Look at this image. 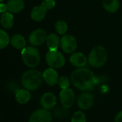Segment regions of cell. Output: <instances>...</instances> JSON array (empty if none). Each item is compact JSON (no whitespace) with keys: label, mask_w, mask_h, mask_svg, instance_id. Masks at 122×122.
<instances>
[{"label":"cell","mask_w":122,"mask_h":122,"mask_svg":"<svg viewBox=\"0 0 122 122\" xmlns=\"http://www.w3.org/2000/svg\"><path fill=\"white\" fill-rule=\"evenodd\" d=\"M56 31L60 35H64L68 30V25L63 20H59L55 23V25Z\"/></svg>","instance_id":"obj_22"},{"label":"cell","mask_w":122,"mask_h":122,"mask_svg":"<svg viewBox=\"0 0 122 122\" xmlns=\"http://www.w3.org/2000/svg\"><path fill=\"white\" fill-rule=\"evenodd\" d=\"M115 122H122V111H120L115 116Z\"/></svg>","instance_id":"obj_28"},{"label":"cell","mask_w":122,"mask_h":122,"mask_svg":"<svg viewBox=\"0 0 122 122\" xmlns=\"http://www.w3.org/2000/svg\"><path fill=\"white\" fill-rule=\"evenodd\" d=\"M3 1H4V0H0V3H2Z\"/></svg>","instance_id":"obj_29"},{"label":"cell","mask_w":122,"mask_h":122,"mask_svg":"<svg viewBox=\"0 0 122 122\" xmlns=\"http://www.w3.org/2000/svg\"><path fill=\"white\" fill-rule=\"evenodd\" d=\"M60 100L63 106L66 108H71L75 101V93L71 88L62 89L60 93Z\"/></svg>","instance_id":"obj_7"},{"label":"cell","mask_w":122,"mask_h":122,"mask_svg":"<svg viewBox=\"0 0 122 122\" xmlns=\"http://www.w3.org/2000/svg\"><path fill=\"white\" fill-rule=\"evenodd\" d=\"M47 10H51L55 6V0H43L41 4Z\"/></svg>","instance_id":"obj_26"},{"label":"cell","mask_w":122,"mask_h":122,"mask_svg":"<svg viewBox=\"0 0 122 122\" xmlns=\"http://www.w3.org/2000/svg\"><path fill=\"white\" fill-rule=\"evenodd\" d=\"M43 80L49 86H55L58 83V74L57 71L53 68H50L46 69L43 74Z\"/></svg>","instance_id":"obj_11"},{"label":"cell","mask_w":122,"mask_h":122,"mask_svg":"<svg viewBox=\"0 0 122 122\" xmlns=\"http://www.w3.org/2000/svg\"><path fill=\"white\" fill-rule=\"evenodd\" d=\"M60 42V41L58 35L55 33H51L47 36L46 42L49 50H57Z\"/></svg>","instance_id":"obj_16"},{"label":"cell","mask_w":122,"mask_h":122,"mask_svg":"<svg viewBox=\"0 0 122 122\" xmlns=\"http://www.w3.org/2000/svg\"><path fill=\"white\" fill-rule=\"evenodd\" d=\"M94 102V96L88 93L81 94L78 98V106L83 110H87L90 108Z\"/></svg>","instance_id":"obj_10"},{"label":"cell","mask_w":122,"mask_h":122,"mask_svg":"<svg viewBox=\"0 0 122 122\" xmlns=\"http://www.w3.org/2000/svg\"><path fill=\"white\" fill-rule=\"evenodd\" d=\"M8 11L11 13H19L25 8L23 0H9L7 3Z\"/></svg>","instance_id":"obj_14"},{"label":"cell","mask_w":122,"mask_h":122,"mask_svg":"<svg viewBox=\"0 0 122 122\" xmlns=\"http://www.w3.org/2000/svg\"><path fill=\"white\" fill-rule=\"evenodd\" d=\"M47 65L53 68H62L66 63L64 55L57 50H49L45 56Z\"/></svg>","instance_id":"obj_5"},{"label":"cell","mask_w":122,"mask_h":122,"mask_svg":"<svg viewBox=\"0 0 122 122\" xmlns=\"http://www.w3.org/2000/svg\"><path fill=\"white\" fill-rule=\"evenodd\" d=\"M21 55L24 63L29 68H35L40 63V52L35 47H25L22 50Z\"/></svg>","instance_id":"obj_4"},{"label":"cell","mask_w":122,"mask_h":122,"mask_svg":"<svg viewBox=\"0 0 122 122\" xmlns=\"http://www.w3.org/2000/svg\"><path fill=\"white\" fill-rule=\"evenodd\" d=\"M0 22L2 27L5 29H10L14 25V17L10 12H6L2 14Z\"/></svg>","instance_id":"obj_17"},{"label":"cell","mask_w":122,"mask_h":122,"mask_svg":"<svg viewBox=\"0 0 122 122\" xmlns=\"http://www.w3.org/2000/svg\"><path fill=\"white\" fill-rule=\"evenodd\" d=\"M70 62L73 66L81 68L87 63V58L81 52H73L70 57Z\"/></svg>","instance_id":"obj_13"},{"label":"cell","mask_w":122,"mask_h":122,"mask_svg":"<svg viewBox=\"0 0 122 122\" xmlns=\"http://www.w3.org/2000/svg\"><path fill=\"white\" fill-rule=\"evenodd\" d=\"M24 88L28 91H35L41 85L43 76L37 70H29L25 72L21 78Z\"/></svg>","instance_id":"obj_2"},{"label":"cell","mask_w":122,"mask_h":122,"mask_svg":"<svg viewBox=\"0 0 122 122\" xmlns=\"http://www.w3.org/2000/svg\"><path fill=\"white\" fill-rule=\"evenodd\" d=\"M8 11V8L7 6V4H3V3H0V12L4 13Z\"/></svg>","instance_id":"obj_27"},{"label":"cell","mask_w":122,"mask_h":122,"mask_svg":"<svg viewBox=\"0 0 122 122\" xmlns=\"http://www.w3.org/2000/svg\"><path fill=\"white\" fill-rule=\"evenodd\" d=\"M58 85L62 89L68 88L70 86V80L66 76L60 77L58 80Z\"/></svg>","instance_id":"obj_25"},{"label":"cell","mask_w":122,"mask_h":122,"mask_svg":"<svg viewBox=\"0 0 122 122\" xmlns=\"http://www.w3.org/2000/svg\"><path fill=\"white\" fill-rule=\"evenodd\" d=\"M15 98L17 101L20 104L27 103L30 99V93L27 89H20L16 92Z\"/></svg>","instance_id":"obj_20"},{"label":"cell","mask_w":122,"mask_h":122,"mask_svg":"<svg viewBox=\"0 0 122 122\" xmlns=\"http://www.w3.org/2000/svg\"><path fill=\"white\" fill-rule=\"evenodd\" d=\"M72 122H86V116L84 113L82 111H77L76 112L71 118Z\"/></svg>","instance_id":"obj_23"},{"label":"cell","mask_w":122,"mask_h":122,"mask_svg":"<svg viewBox=\"0 0 122 122\" xmlns=\"http://www.w3.org/2000/svg\"><path fill=\"white\" fill-rule=\"evenodd\" d=\"M51 113L45 108L35 111L29 118V122H51Z\"/></svg>","instance_id":"obj_8"},{"label":"cell","mask_w":122,"mask_h":122,"mask_svg":"<svg viewBox=\"0 0 122 122\" xmlns=\"http://www.w3.org/2000/svg\"><path fill=\"white\" fill-rule=\"evenodd\" d=\"M47 10L41 5L35 7L31 12V18L35 22H40L45 17Z\"/></svg>","instance_id":"obj_15"},{"label":"cell","mask_w":122,"mask_h":122,"mask_svg":"<svg viewBox=\"0 0 122 122\" xmlns=\"http://www.w3.org/2000/svg\"><path fill=\"white\" fill-rule=\"evenodd\" d=\"M10 43L17 50H22L26 46V42L24 37L20 34L14 35L10 39Z\"/></svg>","instance_id":"obj_18"},{"label":"cell","mask_w":122,"mask_h":122,"mask_svg":"<svg viewBox=\"0 0 122 122\" xmlns=\"http://www.w3.org/2000/svg\"><path fill=\"white\" fill-rule=\"evenodd\" d=\"M107 60V52L102 46L95 47L90 52L88 62L92 67L100 68L103 66Z\"/></svg>","instance_id":"obj_3"},{"label":"cell","mask_w":122,"mask_h":122,"mask_svg":"<svg viewBox=\"0 0 122 122\" xmlns=\"http://www.w3.org/2000/svg\"><path fill=\"white\" fill-rule=\"evenodd\" d=\"M10 42V40L8 34L5 31L0 29V49L6 47Z\"/></svg>","instance_id":"obj_21"},{"label":"cell","mask_w":122,"mask_h":122,"mask_svg":"<svg viewBox=\"0 0 122 122\" xmlns=\"http://www.w3.org/2000/svg\"><path fill=\"white\" fill-rule=\"evenodd\" d=\"M47 39V34L45 30L37 29L34 30L29 37V42L33 46H40L42 45Z\"/></svg>","instance_id":"obj_9"},{"label":"cell","mask_w":122,"mask_h":122,"mask_svg":"<svg viewBox=\"0 0 122 122\" xmlns=\"http://www.w3.org/2000/svg\"><path fill=\"white\" fill-rule=\"evenodd\" d=\"M71 81L78 89L86 91L93 87L96 80L91 71L88 68H81L73 72L71 74Z\"/></svg>","instance_id":"obj_1"},{"label":"cell","mask_w":122,"mask_h":122,"mask_svg":"<svg viewBox=\"0 0 122 122\" xmlns=\"http://www.w3.org/2000/svg\"><path fill=\"white\" fill-rule=\"evenodd\" d=\"M56 101H57L56 97L52 93H45L42 96L41 100H40V103H41L42 106L47 110L52 108L55 106Z\"/></svg>","instance_id":"obj_12"},{"label":"cell","mask_w":122,"mask_h":122,"mask_svg":"<svg viewBox=\"0 0 122 122\" xmlns=\"http://www.w3.org/2000/svg\"><path fill=\"white\" fill-rule=\"evenodd\" d=\"M60 45L65 52L68 54L73 53L77 47V41L73 35H66L61 38Z\"/></svg>","instance_id":"obj_6"},{"label":"cell","mask_w":122,"mask_h":122,"mask_svg":"<svg viewBox=\"0 0 122 122\" xmlns=\"http://www.w3.org/2000/svg\"><path fill=\"white\" fill-rule=\"evenodd\" d=\"M69 111H68V108H66L64 106H61L57 108L55 111V114L57 117H59L60 118H65L68 116Z\"/></svg>","instance_id":"obj_24"},{"label":"cell","mask_w":122,"mask_h":122,"mask_svg":"<svg viewBox=\"0 0 122 122\" xmlns=\"http://www.w3.org/2000/svg\"><path fill=\"white\" fill-rule=\"evenodd\" d=\"M102 5L104 9L110 13L116 12L119 8L118 0H102Z\"/></svg>","instance_id":"obj_19"}]
</instances>
